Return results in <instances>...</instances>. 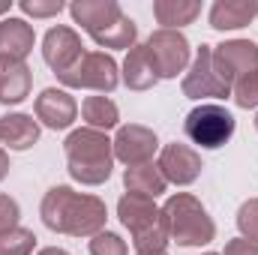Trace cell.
<instances>
[{
  "label": "cell",
  "instance_id": "6da1fadb",
  "mask_svg": "<svg viewBox=\"0 0 258 255\" xmlns=\"http://www.w3.org/2000/svg\"><path fill=\"white\" fill-rule=\"evenodd\" d=\"M39 216L48 231L69 237H93L105 231L108 207L99 195L75 192L72 186H51L42 195Z\"/></svg>",
  "mask_w": 258,
  "mask_h": 255
},
{
  "label": "cell",
  "instance_id": "7a4b0ae2",
  "mask_svg": "<svg viewBox=\"0 0 258 255\" xmlns=\"http://www.w3.org/2000/svg\"><path fill=\"white\" fill-rule=\"evenodd\" d=\"M66 171L81 186H102L114 168V144L105 132L90 126L72 129L63 141Z\"/></svg>",
  "mask_w": 258,
  "mask_h": 255
},
{
  "label": "cell",
  "instance_id": "3957f363",
  "mask_svg": "<svg viewBox=\"0 0 258 255\" xmlns=\"http://www.w3.org/2000/svg\"><path fill=\"white\" fill-rule=\"evenodd\" d=\"M162 219L168 225V237L177 246H207L216 240V222L189 192H174L162 204Z\"/></svg>",
  "mask_w": 258,
  "mask_h": 255
},
{
  "label": "cell",
  "instance_id": "277c9868",
  "mask_svg": "<svg viewBox=\"0 0 258 255\" xmlns=\"http://www.w3.org/2000/svg\"><path fill=\"white\" fill-rule=\"evenodd\" d=\"M237 129L234 114L219 102H201L183 120V135L201 150H219L231 141Z\"/></svg>",
  "mask_w": 258,
  "mask_h": 255
},
{
  "label": "cell",
  "instance_id": "5b68a950",
  "mask_svg": "<svg viewBox=\"0 0 258 255\" xmlns=\"http://www.w3.org/2000/svg\"><path fill=\"white\" fill-rule=\"evenodd\" d=\"M57 81L72 90H96L99 96L111 93L120 84V72H117V60L105 51H84L81 60L72 66L69 72L57 75Z\"/></svg>",
  "mask_w": 258,
  "mask_h": 255
},
{
  "label": "cell",
  "instance_id": "8992f818",
  "mask_svg": "<svg viewBox=\"0 0 258 255\" xmlns=\"http://www.w3.org/2000/svg\"><path fill=\"white\" fill-rule=\"evenodd\" d=\"M147 57L159 78H177L189 66V39L180 30H153L147 36Z\"/></svg>",
  "mask_w": 258,
  "mask_h": 255
},
{
  "label": "cell",
  "instance_id": "52a82bcc",
  "mask_svg": "<svg viewBox=\"0 0 258 255\" xmlns=\"http://www.w3.org/2000/svg\"><path fill=\"white\" fill-rule=\"evenodd\" d=\"M183 96L189 99H228L231 87L225 81H219L216 69H213V45H201L195 51V60L189 63L186 75H183Z\"/></svg>",
  "mask_w": 258,
  "mask_h": 255
},
{
  "label": "cell",
  "instance_id": "ba28073f",
  "mask_svg": "<svg viewBox=\"0 0 258 255\" xmlns=\"http://www.w3.org/2000/svg\"><path fill=\"white\" fill-rule=\"evenodd\" d=\"M213 69L219 81L231 87L243 75L258 72V45L252 39H228L222 45H213Z\"/></svg>",
  "mask_w": 258,
  "mask_h": 255
},
{
  "label": "cell",
  "instance_id": "9c48e42d",
  "mask_svg": "<svg viewBox=\"0 0 258 255\" xmlns=\"http://www.w3.org/2000/svg\"><path fill=\"white\" fill-rule=\"evenodd\" d=\"M84 54V45H81V36L78 30H72L69 24H57L51 27L45 36H42V60L45 66L54 72V75H63L72 66L81 60Z\"/></svg>",
  "mask_w": 258,
  "mask_h": 255
},
{
  "label": "cell",
  "instance_id": "30bf717a",
  "mask_svg": "<svg viewBox=\"0 0 258 255\" xmlns=\"http://www.w3.org/2000/svg\"><path fill=\"white\" fill-rule=\"evenodd\" d=\"M111 144H114V159H120L126 168L153 162V153L159 150L156 132L147 129V126H141V123H126V126H120L117 135L111 138Z\"/></svg>",
  "mask_w": 258,
  "mask_h": 255
},
{
  "label": "cell",
  "instance_id": "8fae6325",
  "mask_svg": "<svg viewBox=\"0 0 258 255\" xmlns=\"http://www.w3.org/2000/svg\"><path fill=\"white\" fill-rule=\"evenodd\" d=\"M156 165H159L162 177L168 183H174V186H189V183H195L198 174H201V168H204L201 165V153L195 147H189V144H180V141L165 144L159 150Z\"/></svg>",
  "mask_w": 258,
  "mask_h": 255
},
{
  "label": "cell",
  "instance_id": "7c38bea8",
  "mask_svg": "<svg viewBox=\"0 0 258 255\" xmlns=\"http://www.w3.org/2000/svg\"><path fill=\"white\" fill-rule=\"evenodd\" d=\"M33 114L42 126L48 129H69L78 117V102L72 99V93L63 87H45L36 102H33Z\"/></svg>",
  "mask_w": 258,
  "mask_h": 255
},
{
  "label": "cell",
  "instance_id": "4fadbf2b",
  "mask_svg": "<svg viewBox=\"0 0 258 255\" xmlns=\"http://www.w3.org/2000/svg\"><path fill=\"white\" fill-rule=\"evenodd\" d=\"M69 15L75 24H81V30H87L93 36V33L105 30L108 24H114L123 15V9L117 0H75L69 6Z\"/></svg>",
  "mask_w": 258,
  "mask_h": 255
},
{
  "label": "cell",
  "instance_id": "5bb4252c",
  "mask_svg": "<svg viewBox=\"0 0 258 255\" xmlns=\"http://www.w3.org/2000/svg\"><path fill=\"white\" fill-rule=\"evenodd\" d=\"M36 33L24 18H0V60H24L33 51Z\"/></svg>",
  "mask_w": 258,
  "mask_h": 255
},
{
  "label": "cell",
  "instance_id": "9a60e30c",
  "mask_svg": "<svg viewBox=\"0 0 258 255\" xmlns=\"http://www.w3.org/2000/svg\"><path fill=\"white\" fill-rule=\"evenodd\" d=\"M39 141V120L24 111H12L0 117V144L3 150H30Z\"/></svg>",
  "mask_w": 258,
  "mask_h": 255
},
{
  "label": "cell",
  "instance_id": "2e32d148",
  "mask_svg": "<svg viewBox=\"0 0 258 255\" xmlns=\"http://www.w3.org/2000/svg\"><path fill=\"white\" fill-rule=\"evenodd\" d=\"M33 72L24 60H0V105H18L30 96Z\"/></svg>",
  "mask_w": 258,
  "mask_h": 255
},
{
  "label": "cell",
  "instance_id": "e0dca14e",
  "mask_svg": "<svg viewBox=\"0 0 258 255\" xmlns=\"http://www.w3.org/2000/svg\"><path fill=\"white\" fill-rule=\"evenodd\" d=\"M255 18H258V0L255 3H249V0H216L210 6V15H207L210 27L219 30V33L240 30Z\"/></svg>",
  "mask_w": 258,
  "mask_h": 255
},
{
  "label": "cell",
  "instance_id": "ac0fdd59",
  "mask_svg": "<svg viewBox=\"0 0 258 255\" xmlns=\"http://www.w3.org/2000/svg\"><path fill=\"white\" fill-rule=\"evenodd\" d=\"M159 207H156V198H147V195H132L126 192L120 201H117V216L123 222V228H129V234H138L144 228H150L156 219H159Z\"/></svg>",
  "mask_w": 258,
  "mask_h": 255
},
{
  "label": "cell",
  "instance_id": "d6986e66",
  "mask_svg": "<svg viewBox=\"0 0 258 255\" xmlns=\"http://www.w3.org/2000/svg\"><path fill=\"white\" fill-rule=\"evenodd\" d=\"M120 81L126 84L129 90H150L159 75L147 57V45H135L126 51V60H123V72H120Z\"/></svg>",
  "mask_w": 258,
  "mask_h": 255
},
{
  "label": "cell",
  "instance_id": "ffe728a7",
  "mask_svg": "<svg viewBox=\"0 0 258 255\" xmlns=\"http://www.w3.org/2000/svg\"><path fill=\"white\" fill-rule=\"evenodd\" d=\"M123 186L132 195H147V198H159L168 189V180L162 177L156 162H144V165H132L123 171Z\"/></svg>",
  "mask_w": 258,
  "mask_h": 255
},
{
  "label": "cell",
  "instance_id": "44dd1931",
  "mask_svg": "<svg viewBox=\"0 0 258 255\" xmlns=\"http://www.w3.org/2000/svg\"><path fill=\"white\" fill-rule=\"evenodd\" d=\"M198 15H201L198 0H156L153 3V18L162 24V30H180L192 24Z\"/></svg>",
  "mask_w": 258,
  "mask_h": 255
},
{
  "label": "cell",
  "instance_id": "7402d4cb",
  "mask_svg": "<svg viewBox=\"0 0 258 255\" xmlns=\"http://www.w3.org/2000/svg\"><path fill=\"white\" fill-rule=\"evenodd\" d=\"M81 117L90 129H99V132H108L120 123V111L108 96H87L81 102Z\"/></svg>",
  "mask_w": 258,
  "mask_h": 255
},
{
  "label": "cell",
  "instance_id": "603a6c76",
  "mask_svg": "<svg viewBox=\"0 0 258 255\" xmlns=\"http://www.w3.org/2000/svg\"><path fill=\"white\" fill-rule=\"evenodd\" d=\"M99 48H135L138 45V24L129 18V15H120L114 24H108L105 30L93 33L90 36Z\"/></svg>",
  "mask_w": 258,
  "mask_h": 255
},
{
  "label": "cell",
  "instance_id": "cb8c5ba5",
  "mask_svg": "<svg viewBox=\"0 0 258 255\" xmlns=\"http://www.w3.org/2000/svg\"><path fill=\"white\" fill-rule=\"evenodd\" d=\"M168 243H171V237H168V225H165L162 213H159V219H156L150 228H144V231L132 234V246H135V252H138V255L165 252V246H168Z\"/></svg>",
  "mask_w": 258,
  "mask_h": 255
},
{
  "label": "cell",
  "instance_id": "d4e9b609",
  "mask_svg": "<svg viewBox=\"0 0 258 255\" xmlns=\"http://www.w3.org/2000/svg\"><path fill=\"white\" fill-rule=\"evenodd\" d=\"M36 234L30 228H12L9 234H0V255H33Z\"/></svg>",
  "mask_w": 258,
  "mask_h": 255
},
{
  "label": "cell",
  "instance_id": "484cf974",
  "mask_svg": "<svg viewBox=\"0 0 258 255\" xmlns=\"http://www.w3.org/2000/svg\"><path fill=\"white\" fill-rule=\"evenodd\" d=\"M87 249H90V255H129L126 240H123L120 234H114V231H99V234H93L90 243H87Z\"/></svg>",
  "mask_w": 258,
  "mask_h": 255
},
{
  "label": "cell",
  "instance_id": "4316f807",
  "mask_svg": "<svg viewBox=\"0 0 258 255\" xmlns=\"http://www.w3.org/2000/svg\"><path fill=\"white\" fill-rule=\"evenodd\" d=\"M231 99L240 108H258V72H249L231 84Z\"/></svg>",
  "mask_w": 258,
  "mask_h": 255
},
{
  "label": "cell",
  "instance_id": "83f0119b",
  "mask_svg": "<svg viewBox=\"0 0 258 255\" xmlns=\"http://www.w3.org/2000/svg\"><path fill=\"white\" fill-rule=\"evenodd\" d=\"M237 231L243 240H252L258 243V198H249L240 204L237 210Z\"/></svg>",
  "mask_w": 258,
  "mask_h": 255
},
{
  "label": "cell",
  "instance_id": "f1b7e54d",
  "mask_svg": "<svg viewBox=\"0 0 258 255\" xmlns=\"http://www.w3.org/2000/svg\"><path fill=\"white\" fill-rule=\"evenodd\" d=\"M18 9L30 18H54L66 9V3L63 0H21Z\"/></svg>",
  "mask_w": 258,
  "mask_h": 255
},
{
  "label": "cell",
  "instance_id": "f546056e",
  "mask_svg": "<svg viewBox=\"0 0 258 255\" xmlns=\"http://www.w3.org/2000/svg\"><path fill=\"white\" fill-rule=\"evenodd\" d=\"M18 219H21V207L12 195L0 192V234H9L12 228H18Z\"/></svg>",
  "mask_w": 258,
  "mask_h": 255
},
{
  "label": "cell",
  "instance_id": "4dcf8cb0",
  "mask_svg": "<svg viewBox=\"0 0 258 255\" xmlns=\"http://www.w3.org/2000/svg\"><path fill=\"white\" fill-rule=\"evenodd\" d=\"M222 255H258V243L237 237V240H228L225 243V252Z\"/></svg>",
  "mask_w": 258,
  "mask_h": 255
},
{
  "label": "cell",
  "instance_id": "1f68e13d",
  "mask_svg": "<svg viewBox=\"0 0 258 255\" xmlns=\"http://www.w3.org/2000/svg\"><path fill=\"white\" fill-rule=\"evenodd\" d=\"M6 174H9V153L0 147V180H6Z\"/></svg>",
  "mask_w": 258,
  "mask_h": 255
},
{
  "label": "cell",
  "instance_id": "d6a6232c",
  "mask_svg": "<svg viewBox=\"0 0 258 255\" xmlns=\"http://www.w3.org/2000/svg\"><path fill=\"white\" fill-rule=\"evenodd\" d=\"M36 255H69V252H66V249H60V246H42Z\"/></svg>",
  "mask_w": 258,
  "mask_h": 255
},
{
  "label": "cell",
  "instance_id": "836d02e7",
  "mask_svg": "<svg viewBox=\"0 0 258 255\" xmlns=\"http://www.w3.org/2000/svg\"><path fill=\"white\" fill-rule=\"evenodd\" d=\"M9 9H12V0H0V18H3Z\"/></svg>",
  "mask_w": 258,
  "mask_h": 255
},
{
  "label": "cell",
  "instance_id": "e575fe53",
  "mask_svg": "<svg viewBox=\"0 0 258 255\" xmlns=\"http://www.w3.org/2000/svg\"><path fill=\"white\" fill-rule=\"evenodd\" d=\"M135 255H138V252H135ZM156 255H168V252H156Z\"/></svg>",
  "mask_w": 258,
  "mask_h": 255
},
{
  "label": "cell",
  "instance_id": "d590c367",
  "mask_svg": "<svg viewBox=\"0 0 258 255\" xmlns=\"http://www.w3.org/2000/svg\"><path fill=\"white\" fill-rule=\"evenodd\" d=\"M204 255H219V252H204Z\"/></svg>",
  "mask_w": 258,
  "mask_h": 255
},
{
  "label": "cell",
  "instance_id": "8d00e7d4",
  "mask_svg": "<svg viewBox=\"0 0 258 255\" xmlns=\"http://www.w3.org/2000/svg\"><path fill=\"white\" fill-rule=\"evenodd\" d=\"M255 129H258V114H255Z\"/></svg>",
  "mask_w": 258,
  "mask_h": 255
}]
</instances>
